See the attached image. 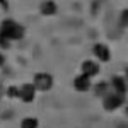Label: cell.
I'll return each mask as SVG.
<instances>
[{
	"label": "cell",
	"instance_id": "6da1fadb",
	"mask_svg": "<svg viewBox=\"0 0 128 128\" xmlns=\"http://www.w3.org/2000/svg\"><path fill=\"white\" fill-rule=\"evenodd\" d=\"M0 36L7 38L9 41L20 40V38L24 36V28H22L20 24H17L16 20L5 19L4 22H2V26H0Z\"/></svg>",
	"mask_w": 128,
	"mask_h": 128
},
{
	"label": "cell",
	"instance_id": "7a4b0ae2",
	"mask_svg": "<svg viewBox=\"0 0 128 128\" xmlns=\"http://www.w3.org/2000/svg\"><path fill=\"white\" fill-rule=\"evenodd\" d=\"M32 86L38 89V90H48V89L53 87V77L50 74H44V72H40L34 75L32 79Z\"/></svg>",
	"mask_w": 128,
	"mask_h": 128
},
{
	"label": "cell",
	"instance_id": "3957f363",
	"mask_svg": "<svg viewBox=\"0 0 128 128\" xmlns=\"http://www.w3.org/2000/svg\"><path fill=\"white\" fill-rule=\"evenodd\" d=\"M123 102H125V96L114 92V94H109V96L104 98L102 106H104V109H108V111H114V109H118Z\"/></svg>",
	"mask_w": 128,
	"mask_h": 128
},
{
	"label": "cell",
	"instance_id": "277c9868",
	"mask_svg": "<svg viewBox=\"0 0 128 128\" xmlns=\"http://www.w3.org/2000/svg\"><path fill=\"white\" fill-rule=\"evenodd\" d=\"M36 96V87L32 86V84H24V86H20L19 87V96L24 102H31L32 99Z\"/></svg>",
	"mask_w": 128,
	"mask_h": 128
},
{
	"label": "cell",
	"instance_id": "5b68a950",
	"mask_svg": "<svg viewBox=\"0 0 128 128\" xmlns=\"http://www.w3.org/2000/svg\"><path fill=\"white\" fill-rule=\"evenodd\" d=\"M94 55H96L101 62H109V60H111V51H109V48L106 44H101V43L94 44Z\"/></svg>",
	"mask_w": 128,
	"mask_h": 128
},
{
	"label": "cell",
	"instance_id": "8992f818",
	"mask_svg": "<svg viewBox=\"0 0 128 128\" xmlns=\"http://www.w3.org/2000/svg\"><path fill=\"white\" fill-rule=\"evenodd\" d=\"M82 74L87 75V77H94V75L99 74V65L96 62H92V60H86L82 63Z\"/></svg>",
	"mask_w": 128,
	"mask_h": 128
},
{
	"label": "cell",
	"instance_id": "52a82bcc",
	"mask_svg": "<svg viewBox=\"0 0 128 128\" xmlns=\"http://www.w3.org/2000/svg\"><path fill=\"white\" fill-rule=\"evenodd\" d=\"M74 87L77 89V90H80V92H86V90H89L90 89V77H87V75H79V77H75V80H74Z\"/></svg>",
	"mask_w": 128,
	"mask_h": 128
},
{
	"label": "cell",
	"instance_id": "ba28073f",
	"mask_svg": "<svg viewBox=\"0 0 128 128\" xmlns=\"http://www.w3.org/2000/svg\"><path fill=\"white\" fill-rule=\"evenodd\" d=\"M111 86L114 87V90H116L118 94H123V96H125V92H126V82H125L123 77H113Z\"/></svg>",
	"mask_w": 128,
	"mask_h": 128
},
{
	"label": "cell",
	"instance_id": "9c48e42d",
	"mask_svg": "<svg viewBox=\"0 0 128 128\" xmlns=\"http://www.w3.org/2000/svg\"><path fill=\"white\" fill-rule=\"evenodd\" d=\"M56 12V4L53 2V0H44L43 4H41V14H44V16H53Z\"/></svg>",
	"mask_w": 128,
	"mask_h": 128
},
{
	"label": "cell",
	"instance_id": "30bf717a",
	"mask_svg": "<svg viewBox=\"0 0 128 128\" xmlns=\"http://www.w3.org/2000/svg\"><path fill=\"white\" fill-rule=\"evenodd\" d=\"M40 126V121L36 118H24L20 121V128H38Z\"/></svg>",
	"mask_w": 128,
	"mask_h": 128
},
{
	"label": "cell",
	"instance_id": "8fae6325",
	"mask_svg": "<svg viewBox=\"0 0 128 128\" xmlns=\"http://www.w3.org/2000/svg\"><path fill=\"white\" fill-rule=\"evenodd\" d=\"M108 92V84L106 82H99L98 86H96V94L98 96H104Z\"/></svg>",
	"mask_w": 128,
	"mask_h": 128
},
{
	"label": "cell",
	"instance_id": "7c38bea8",
	"mask_svg": "<svg viewBox=\"0 0 128 128\" xmlns=\"http://www.w3.org/2000/svg\"><path fill=\"white\" fill-rule=\"evenodd\" d=\"M120 24H121L123 28H128V9L121 12V16H120Z\"/></svg>",
	"mask_w": 128,
	"mask_h": 128
},
{
	"label": "cell",
	"instance_id": "4fadbf2b",
	"mask_svg": "<svg viewBox=\"0 0 128 128\" xmlns=\"http://www.w3.org/2000/svg\"><path fill=\"white\" fill-rule=\"evenodd\" d=\"M7 94H9L10 98H17L19 96V87H9Z\"/></svg>",
	"mask_w": 128,
	"mask_h": 128
},
{
	"label": "cell",
	"instance_id": "5bb4252c",
	"mask_svg": "<svg viewBox=\"0 0 128 128\" xmlns=\"http://www.w3.org/2000/svg\"><path fill=\"white\" fill-rule=\"evenodd\" d=\"M0 46H2V48H9L10 41L7 40V38H4V36H0Z\"/></svg>",
	"mask_w": 128,
	"mask_h": 128
},
{
	"label": "cell",
	"instance_id": "9a60e30c",
	"mask_svg": "<svg viewBox=\"0 0 128 128\" xmlns=\"http://www.w3.org/2000/svg\"><path fill=\"white\" fill-rule=\"evenodd\" d=\"M4 62H5V58H4V55H2V53H0V67H2V65H4Z\"/></svg>",
	"mask_w": 128,
	"mask_h": 128
},
{
	"label": "cell",
	"instance_id": "2e32d148",
	"mask_svg": "<svg viewBox=\"0 0 128 128\" xmlns=\"http://www.w3.org/2000/svg\"><path fill=\"white\" fill-rule=\"evenodd\" d=\"M116 128H128V125H126V123H120Z\"/></svg>",
	"mask_w": 128,
	"mask_h": 128
},
{
	"label": "cell",
	"instance_id": "e0dca14e",
	"mask_svg": "<svg viewBox=\"0 0 128 128\" xmlns=\"http://www.w3.org/2000/svg\"><path fill=\"white\" fill-rule=\"evenodd\" d=\"M126 114H128V106H126Z\"/></svg>",
	"mask_w": 128,
	"mask_h": 128
},
{
	"label": "cell",
	"instance_id": "ac0fdd59",
	"mask_svg": "<svg viewBox=\"0 0 128 128\" xmlns=\"http://www.w3.org/2000/svg\"><path fill=\"white\" fill-rule=\"evenodd\" d=\"M126 74H128V68H126Z\"/></svg>",
	"mask_w": 128,
	"mask_h": 128
}]
</instances>
